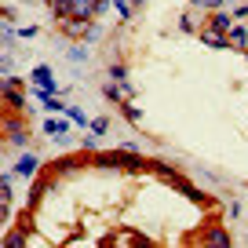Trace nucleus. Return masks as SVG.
Returning a JSON list of instances; mask_svg holds the SVG:
<instances>
[{
	"label": "nucleus",
	"mask_w": 248,
	"mask_h": 248,
	"mask_svg": "<svg viewBox=\"0 0 248 248\" xmlns=\"http://www.w3.org/2000/svg\"><path fill=\"white\" fill-rule=\"evenodd\" d=\"M95 8H99V0H77V18H88Z\"/></svg>",
	"instance_id": "2"
},
{
	"label": "nucleus",
	"mask_w": 248,
	"mask_h": 248,
	"mask_svg": "<svg viewBox=\"0 0 248 248\" xmlns=\"http://www.w3.org/2000/svg\"><path fill=\"white\" fill-rule=\"evenodd\" d=\"M230 44L245 47V44H248V33H245V30H230Z\"/></svg>",
	"instance_id": "6"
},
{
	"label": "nucleus",
	"mask_w": 248,
	"mask_h": 248,
	"mask_svg": "<svg viewBox=\"0 0 248 248\" xmlns=\"http://www.w3.org/2000/svg\"><path fill=\"white\" fill-rule=\"evenodd\" d=\"M55 15L73 18V15H77V0H55Z\"/></svg>",
	"instance_id": "1"
},
{
	"label": "nucleus",
	"mask_w": 248,
	"mask_h": 248,
	"mask_svg": "<svg viewBox=\"0 0 248 248\" xmlns=\"http://www.w3.org/2000/svg\"><path fill=\"white\" fill-rule=\"evenodd\" d=\"M197 4H216V0H197Z\"/></svg>",
	"instance_id": "8"
},
{
	"label": "nucleus",
	"mask_w": 248,
	"mask_h": 248,
	"mask_svg": "<svg viewBox=\"0 0 248 248\" xmlns=\"http://www.w3.org/2000/svg\"><path fill=\"white\" fill-rule=\"evenodd\" d=\"M208 245H219V248H223V245H230V237H226L223 230H212V233H208Z\"/></svg>",
	"instance_id": "5"
},
{
	"label": "nucleus",
	"mask_w": 248,
	"mask_h": 248,
	"mask_svg": "<svg viewBox=\"0 0 248 248\" xmlns=\"http://www.w3.org/2000/svg\"><path fill=\"white\" fill-rule=\"evenodd\" d=\"M33 80L47 92V88H51V70H44V66H40V70H33Z\"/></svg>",
	"instance_id": "3"
},
{
	"label": "nucleus",
	"mask_w": 248,
	"mask_h": 248,
	"mask_svg": "<svg viewBox=\"0 0 248 248\" xmlns=\"http://www.w3.org/2000/svg\"><path fill=\"white\" fill-rule=\"evenodd\" d=\"M18 171H22V175H33V171H37V161H33V157H22V161H18Z\"/></svg>",
	"instance_id": "4"
},
{
	"label": "nucleus",
	"mask_w": 248,
	"mask_h": 248,
	"mask_svg": "<svg viewBox=\"0 0 248 248\" xmlns=\"http://www.w3.org/2000/svg\"><path fill=\"white\" fill-rule=\"evenodd\" d=\"M212 26H216V30H233V22L226 15H216V18H212Z\"/></svg>",
	"instance_id": "7"
}]
</instances>
